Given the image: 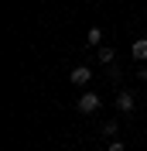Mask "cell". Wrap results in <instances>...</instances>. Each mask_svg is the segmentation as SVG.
I'll list each match as a JSON object with an SVG mask.
<instances>
[{
  "label": "cell",
  "instance_id": "cell-4",
  "mask_svg": "<svg viewBox=\"0 0 147 151\" xmlns=\"http://www.w3.org/2000/svg\"><path fill=\"white\" fill-rule=\"evenodd\" d=\"M130 55L137 58V62H147V38H137V41L130 45Z\"/></svg>",
  "mask_w": 147,
  "mask_h": 151
},
{
  "label": "cell",
  "instance_id": "cell-5",
  "mask_svg": "<svg viewBox=\"0 0 147 151\" xmlns=\"http://www.w3.org/2000/svg\"><path fill=\"white\" fill-rule=\"evenodd\" d=\"M86 45H89V48H99L103 45V28H89V31H86Z\"/></svg>",
  "mask_w": 147,
  "mask_h": 151
},
{
  "label": "cell",
  "instance_id": "cell-3",
  "mask_svg": "<svg viewBox=\"0 0 147 151\" xmlns=\"http://www.w3.org/2000/svg\"><path fill=\"white\" fill-rule=\"evenodd\" d=\"M133 106H137L133 93H130V89H120V93H116V110H120V113H130Z\"/></svg>",
  "mask_w": 147,
  "mask_h": 151
},
{
  "label": "cell",
  "instance_id": "cell-2",
  "mask_svg": "<svg viewBox=\"0 0 147 151\" xmlns=\"http://www.w3.org/2000/svg\"><path fill=\"white\" fill-rule=\"evenodd\" d=\"M69 79H72V86H89L92 83V69L89 65H75L72 72H69Z\"/></svg>",
  "mask_w": 147,
  "mask_h": 151
},
{
  "label": "cell",
  "instance_id": "cell-1",
  "mask_svg": "<svg viewBox=\"0 0 147 151\" xmlns=\"http://www.w3.org/2000/svg\"><path fill=\"white\" fill-rule=\"evenodd\" d=\"M75 106H79V113H86V117H89V113H96V110L103 106V96H99V93H82Z\"/></svg>",
  "mask_w": 147,
  "mask_h": 151
},
{
  "label": "cell",
  "instance_id": "cell-8",
  "mask_svg": "<svg viewBox=\"0 0 147 151\" xmlns=\"http://www.w3.org/2000/svg\"><path fill=\"white\" fill-rule=\"evenodd\" d=\"M110 151H127V144L116 141V137H110Z\"/></svg>",
  "mask_w": 147,
  "mask_h": 151
},
{
  "label": "cell",
  "instance_id": "cell-7",
  "mask_svg": "<svg viewBox=\"0 0 147 151\" xmlns=\"http://www.w3.org/2000/svg\"><path fill=\"white\" fill-rule=\"evenodd\" d=\"M116 131H120V124H116V120H103V127H99L103 137H116Z\"/></svg>",
  "mask_w": 147,
  "mask_h": 151
},
{
  "label": "cell",
  "instance_id": "cell-9",
  "mask_svg": "<svg viewBox=\"0 0 147 151\" xmlns=\"http://www.w3.org/2000/svg\"><path fill=\"white\" fill-rule=\"evenodd\" d=\"M137 79H140V83H147V65H140V69H137Z\"/></svg>",
  "mask_w": 147,
  "mask_h": 151
},
{
  "label": "cell",
  "instance_id": "cell-6",
  "mask_svg": "<svg viewBox=\"0 0 147 151\" xmlns=\"http://www.w3.org/2000/svg\"><path fill=\"white\" fill-rule=\"evenodd\" d=\"M96 58H99L103 65H110L113 58H116V52H113V45H99V52H96Z\"/></svg>",
  "mask_w": 147,
  "mask_h": 151
}]
</instances>
